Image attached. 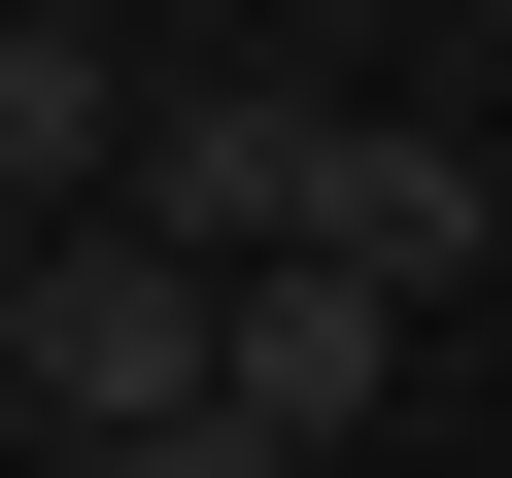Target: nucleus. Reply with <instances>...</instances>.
<instances>
[{
	"label": "nucleus",
	"mask_w": 512,
	"mask_h": 478,
	"mask_svg": "<svg viewBox=\"0 0 512 478\" xmlns=\"http://www.w3.org/2000/svg\"><path fill=\"white\" fill-rule=\"evenodd\" d=\"M0 410H35L69 478H103V444H171V410H239V274H171V239H69V274H35V376H0Z\"/></svg>",
	"instance_id": "nucleus-1"
},
{
	"label": "nucleus",
	"mask_w": 512,
	"mask_h": 478,
	"mask_svg": "<svg viewBox=\"0 0 512 478\" xmlns=\"http://www.w3.org/2000/svg\"><path fill=\"white\" fill-rule=\"evenodd\" d=\"M308 171H342V103H274V69H171V137H137V239H171V274H308Z\"/></svg>",
	"instance_id": "nucleus-2"
},
{
	"label": "nucleus",
	"mask_w": 512,
	"mask_h": 478,
	"mask_svg": "<svg viewBox=\"0 0 512 478\" xmlns=\"http://www.w3.org/2000/svg\"><path fill=\"white\" fill-rule=\"evenodd\" d=\"M478 239H512V171H478V137H410V103H342V171H308V274H376V308H444Z\"/></svg>",
	"instance_id": "nucleus-3"
},
{
	"label": "nucleus",
	"mask_w": 512,
	"mask_h": 478,
	"mask_svg": "<svg viewBox=\"0 0 512 478\" xmlns=\"http://www.w3.org/2000/svg\"><path fill=\"white\" fill-rule=\"evenodd\" d=\"M239 410H274V444L342 478V444L410 410V308H376V274H239Z\"/></svg>",
	"instance_id": "nucleus-4"
},
{
	"label": "nucleus",
	"mask_w": 512,
	"mask_h": 478,
	"mask_svg": "<svg viewBox=\"0 0 512 478\" xmlns=\"http://www.w3.org/2000/svg\"><path fill=\"white\" fill-rule=\"evenodd\" d=\"M137 137L171 103H103V35H0V205L35 239H137Z\"/></svg>",
	"instance_id": "nucleus-5"
},
{
	"label": "nucleus",
	"mask_w": 512,
	"mask_h": 478,
	"mask_svg": "<svg viewBox=\"0 0 512 478\" xmlns=\"http://www.w3.org/2000/svg\"><path fill=\"white\" fill-rule=\"evenodd\" d=\"M35 274H69V239H35V205H0V376H35Z\"/></svg>",
	"instance_id": "nucleus-6"
},
{
	"label": "nucleus",
	"mask_w": 512,
	"mask_h": 478,
	"mask_svg": "<svg viewBox=\"0 0 512 478\" xmlns=\"http://www.w3.org/2000/svg\"><path fill=\"white\" fill-rule=\"evenodd\" d=\"M444 35H512V0H444Z\"/></svg>",
	"instance_id": "nucleus-7"
}]
</instances>
